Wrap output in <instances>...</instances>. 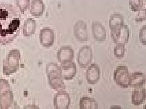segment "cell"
<instances>
[{
	"mask_svg": "<svg viewBox=\"0 0 146 109\" xmlns=\"http://www.w3.org/2000/svg\"><path fill=\"white\" fill-rule=\"evenodd\" d=\"M125 44L116 43L114 49L115 57L118 59H122L125 56Z\"/></svg>",
	"mask_w": 146,
	"mask_h": 109,
	"instance_id": "7402d4cb",
	"label": "cell"
},
{
	"mask_svg": "<svg viewBox=\"0 0 146 109\" xmlns=\"http://www.w3.org/2000/svg\"><path fill=\"white\" fill-rule=\"evenodd\" d=\"M13 101V96L12 92L9 91L0 95V107L1 108H8Z\"/></svg>",
	"mask_w": 146,
	"mask_h": 109,
	"instance_id": "d6986e66",
	"label": "cell"
},
{
	"mask_svg": "<svg viewBox=\"0 0 146 109\" xmlns=\"http://www.w3.org/2000/svg\"><path fill=\"white\" fill-rule=\"evenodd\" d=\"M39 38L42 46L49 47L54 44L55 40L54 31L49 27H44L40 32Z\"/></svg>",
	"mask_w": 146,
	"mask_h": 109,
	"instance_id": "9c48e42d",
	"label": "cell"
},
{
	"mask_svg": "<svg viewBox=\"0 0 146 109\" xmlns=\"http://www.w3.org/2000/svg\"><path fill=\"white\" fill-rule=\"evenodd\" d=\"M74 57V51L70 46H62L57 51V59L61 64L72 62Z\"/></svg>",
	"mask_w": 146,
	"mask_h": 109,
	"instance_id": "30bf717a",
	"label": "cell"
},
{
	"mask_svg": "<svg viewBox=\"0 0 146 109\" xmlns=\"http://www.w3.org/2000/svg\"><path fill=\"white\" fill-rule=\"evenodd\" d=\"M36 29V20L33 18H27L22 28L23 34L25 37H30L35 34Z\"/></svg>",
	"mask_w": 146,
	"mask_h": 109,
	"instance_id": "2e32d148",
	"label": "cell"
},
{
	"mask_svg": "<svg viewBox=\"0 0 146 109\" xmlns=\"http://www.w3.org/2000/svg\"><path fill=\"white\" fill-rule=\"evenodd\" d=\"M20 60V51L17 49L10 50L4 61L3 72L4 75H11L17 72L19 69Z\"/></svg>",
	"mask_w": 146,
	"mask_h": 109,
	"instance_id": "7a4b0ae2",
	"label": "cell"
},
{
	"mask_svg": "<svg viewBox=\"0 0 146 109\" xmlns=\"http://www.w3.org/2000/svg\"><path fill=\"white\" fill-rule=\"evenodd\" d=\"M146 98L145 89L138 88L135 89L132 92L131 101L134 106L141 105L145 101Z\"/></svg>",
	"mask_w": 146,
	"mask_h": 109,
	"instance_id": "e0dca14e",
	"label": "cell"
},
{
	"mask_svg": "<svg viewBox=\"0 0 146 109\" xmlns=\"http://www.w3.org/2000/svg\"><path fill=\"white\" fill-rule=\"evenodd\" d=\"M74 35L79 42L84 43L89 41L87 24L82 20H78L74 26Z\"/></svg>",
	"mask_w": 146,
	"mask_h": 109,
	"instance_id": "8992f818",
	"label": "cell"
},
{
	"mask_svg": "<svg viewBox=\"0 0 146 109\" xmlns=\"http://www.w3.org/2000/svg\"><path fill=\"white\" fill-rule=\"evenodd\" d=\"M100 69L98 65L94 63L90 65L86 71V79L91 85L96 84L100 80Z\"/></svg>",
	"mask_w": 146,
	"mask_h": 109,
	"instance_id": "4fadbf2b",
	"label": "cell"
},
{
	"mask_svg": "<svg viewBox=\"0 0 146 109\" xmlns=\"http://www.w3.org/2000/svg\"><path fill=\"white\" fill-rule=\"evenodd\" d=\"M124 18L122 14L114 13L110 18V28L112 30L117 27L124 24Z\"/></svg>",
	"mask_w": 146,
	"mask_h": 109,
	"instance_id": "ffe728a7",
	"label": "cell"
},
{
	"mask_svg": "<svg viewBox=\"0 0 146 109\" xmlns=\"http://www.w3.org/2000/svg\"><path fill=\"white\" fill-rule=\"evenodd\" d=\"M60 68L56 63H48L46 66V72L47 75L54 73H60Z\"/></svg>",
	"mask_w": 146,
	"mask_h": 109,
	"instance_id": "cb8c5ba5",
	"label": "cell"
},
{
	"mask_svg": "<svg viewBox=\"0 0 146 109\" xmlns=\"http://www.w3.org/2000/svg\"><path fill=\"white\" fill-rule=\"evenodd\" d=\"M16 7L21 11V14H24L30 6V0H15Z\"/></svg>",
	"mask_w": 146,
	"mask_h": 109,
	"instance_id": "603a6c76",
	"label": "cell"
},
{
	"mask_svg": "<svg viewBox=\"0 0 146 109\" xmlns=\"http://www.w3.org/2000/svg\"><path fill=\"white\" fill-rule=\"evenodd\" d=\"M138 14L135 18V21L137 22H143L145 20V8L143 9L138 11Z\"/></svg>",
	"mask_w": 146,
	"mask_h": 109,
	"instance_id": "4316f807",
	"label": "cell"
},
{
	"mask_svg": "<svg viewBox=\"0 0 146 109\" xmlns=\"http://www.w3.org/2000/svg\"><path fill=\"white\" fill-rule=\"evenodd\" d=\"M45 5L42 0H32L31 3L30 13L35 18H39L44 14Z\"/></svg>",
	"mask_w": 146,
	"mask_h": 109,
	"instance_id": "9a60e30c",
	"label": "cell"
},
{
	"mask_svg": "<svg viewBox=\"0 0 146 109\" xmlns=\"http://www.w3.org/2000/svg\"><path fill=\"white\" fill-rule=\"evenodd\" d=\"M60 76L65 81H71L76 75L77 66L73 62L61 64L60 65Z\"/></svg>",
	"mask_w": 146,
	"mask_h": 109,
	"instance_id": "ba28073f",
	"label": "cell"
},
{
	"mask_svg": "<svg viewBox=\"0 0 146 109\" xmlns=\"http://www.w3.org/2000/svg\"><path fill=\"white\" fill-rule=\"evenodd\" d=\"M129 4L132 11L138 12L145 8V0H129Z\"/></svg>",
	"mask_w": 146,
	"mask_h": 109,
	"instance_id": "44dd1931",
	"label": "cell"
},
{
	"mask_svg": "<svg viewBox=\"0 0 146 109\" xmlns=\"http://www.w3.org/2000/svg\"><path fill=\"white\" fill-rule=\"evenodd\" d=\"M71 102L70 95L65 91H59L55 95L53 102L55 109H69Z\"/></svg>",
	"mask_w": 146,
	"mask_h": 109,
	"instance_id": "52a82bcc",
	"label": "cell"
},
{
	"mask_svg": "<svg viewBox=\"0 0 146 109\" xmlns=\"http://www.w3.org/2000/svg\"><path fill=\"white\" fill-rule=\"evenodd\" d=\"M80 109H98V103L95 98L83 96L80 98L79 103Z\"/></svg>",
	"mask_w": 146,
	"mask_h": 109,
	"instance_id": "ac0fdd59",
	"label": "cell"
},
{
	"mask_svg": "<svg viewBox=\"0 0 146 109\" xmlns=\"http://www.w3.org/2000/svg\"><path fill=\"white\" fill-rule=\"evenodd\" d=\"M93 60V49L89 45L82 47L78 53L77 62L79 66L82 68H86Z\"/></svg>",
	"mask_w": 146,
	"mask_h": 109,
	"instance_id": "5b68a950",
	"label": "cell"
},
{
	"mask_svg": "<svg viewBox=\"0 0 146 109\" xmlns=\"http://www.w3.org/2000/svg\"><path fill=\"white\" fill-rule=\"evenodd\" d=\"M130 74L127 67L119 66L114 72V81L121 87L128 88Z\"/></svg>",
	"mask_w": 146,
	"mask_h": 109,
	"instance_id": "277c9868",
	"label": "cell"
},
{
	"mask_svg": "<svg viewBox=\"0 0 146 109\" xmlns=\"http://www.w3.org/2000/svg\"><path fill=\"white\" fill-rule=\"evenodd\" d=\"M93 36L97 42H104L106 41L107 33L105 27L100 22H93L92 24Z\"/></svg>",
	"mask_w": 146,
	"mask_h": 109,
	"instance_id": "7c38bea8",
	"label": "cell"
},
{
	"mask_svg": "<svg viewBox=\"0 0 146 109\" xmlns=\"http://www.w3.org/2000/svg\"><path fill=\"white\" fill-rule=\"evenodd\" d=\"M146 26H143L139 31V39L142 44L146 45Z\"/></svg>",
	"mask_w": 146,
	"mask_h": 109,
	"instance_id": "484cf974",
	"label": "cell"
},
{
	"mask_svg": "<svg viewBox=\"0 0 146 109\" xmlns=\"http://www.w3.org/2000/svg\"><path fill=\"white\" fill-rule=\"evenodd\" d=\"M10 91V86L7 81L0 79V95Z\"/></svg>",
	"mask_w": 146,
	"mask_h": 109,
	"instance_id": "d4e9b609",
	"label": "cell"
},
{
	"mask_svg": "<svg viewBox=\"0 0 146 109\" xmlns=\"http://www.w3.org/2000/svg\"><path fill=\"white\" fill-rule=\"evenodd\" d=\"M146 76L144 73L135 72L130 74L129 87L134 88H141L145 85Z\"/></svg>",
	"mask_w": 146,
	"mask_h": 109,
	"instance_id": "5bb4252c",
	"label": "cell"
},
{
	"mask_svg": "<svg viewBox=\"0 0 146 109\" xmlns=\"http://www.w3.org/2000/svg\"><path fill=\"white\" fill-rule=\"evenodd\" d=\"M48 82L51 87L56 91H64L66 86L63 82L60 73H54L47 74Z\"/></svg>",
	"mask_w": 146,
	"mask_h": 109,
	"instance_id": "8fae6325",
	"label": "cell"
},
{
	"mask_svg": "<svg viewBox=\"0 0 146 109\" xmlns=\"http://www.w3.org/2000/svg\"><path fill=\"white\" fill-rule=\"evenodd\" d=\"M112 38L115 43L126 44L130 38V30L127 25L119 26L111 30Z\"/></svg>",
	"mask_w": 146,
	"mask_h": 109,
	"instance_id": "3957f363",
	"label": "cell"
},
{
	"mask_svg": "<svg viewBox=\"0 0 146 109\" xmlns=\"http://www.w3.org/2000/svg\"><path fill=\"white\" fill-rule=\"evenodd\" d=\"M21 14L11 4L0 3V43L14 41L20 32Z\"/></svg>",
	"mask_w": 146,
	"mask_h": 109,
	"instance_id": "6da1fadb",
	"label": "cell"
}]
</instances>
